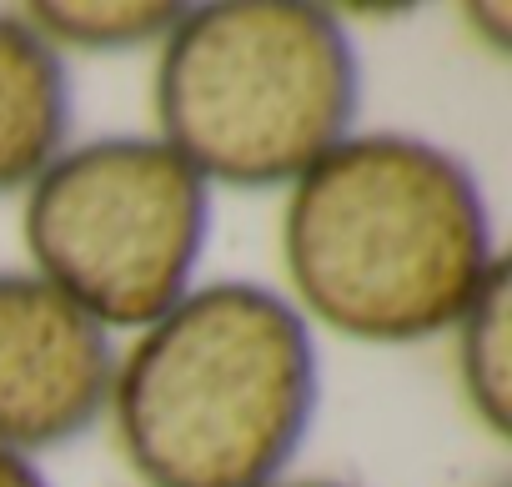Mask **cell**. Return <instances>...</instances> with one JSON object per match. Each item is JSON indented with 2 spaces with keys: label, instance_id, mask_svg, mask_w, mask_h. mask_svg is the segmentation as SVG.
I'll return each mask as SVG.
<instances>
[{
  "label": "cell",
  "instance_id": "cell-3",
  "mask_svg": "<svg viewBox=\"0 0 512 487\" xmlns=\"http://www.w3.org/2000/svg\"><path fill=\"white\" fill-rule=\"evenodd\" d=\"M156 136L206 181L287 191L357 131L362 56L312 0L181 6L151 81Z\"/></svg>",
  "mask_w": 512,
  "mask_h": 487
},
{
  "label": "cell",
  "instance_id": "cell-5",
  "mask_svg": "<svg viewBox=\"0 0 512 487\" xmlns=\"http://www.w3.org/2000/svg\"><path fill=\"white\" fill-rule=\"evenodd\" d=\"M116 342L36 272L0 267V447L36 457L101 427Z\"/></svg>",
  "mask_w": 512,
  "mask_h": 487
},
{
  "label": "cell",
  "instance_id": "cell-11",
  "mask_svg": "<svg viewBox=\"0 0 512 487\" xmlns=\"http://www.w3.org/2000/svg\"><path fill=\"white\" fill-rule=\"evenodd\" d=\"M272 487H352V482H337V477H282V482H272Z\"/></svg>",
  "mask_w": 512,
  "mask_h": 487
},
{
  "label": "cell",
  "instance_id": "cell-9",
  "mask_svg": "<svg viewBox=\"0 0 512 487\" xmlns=\"http://www.w3.org/2000/svg\"><path fill=\"white\" fill-rule=\"evenodd\" d=\"M467 26H472V36L487 41L492 56H507V46H512V11L507 6H467Z\"/></svg>",
  "mask_w": 512,
  "mask_h": 487
},
{
  "label": "cell",
  "instance_id": "cell-6",
  "mask_svg": "<svg viewBox=\"0 0 512 487\" xmlns=\"http://www.w3.org/2000/svg\"><path fill=\"white\" fill-rule=\"evenodd\" d=\"M76 86L56 46L21 11H0V196H26L31 181L71 146Z\"/></svg>",
  "mask_w": 512,
  "mask_h": 487
},
{
  "label": "cell",
  "instance_id": "cell-10",
  "mask_svg": "<svg viewBox=\"0 0 512 487\" xmlns=\"http://www.w3.org/2000/svg\"><path fill=\"white\" fill-rule=\"evenodd\" d=\"M0 487H51V482L36 467V457H21V452L0 447Z\"/></svg>",
  "mask_w": 512,
  "mask_h": 487
},
{
  "label": "cell",
  "instance_id": "cell-7",
  "mask_svg": "<svg viewBox=\"0 0 512 487\" xmlns=\"http://www.w3.org/2000/svg\"><path fill=\"white\" fill-rule=\"evenodd\" d=\"M457 347V387L467 397V412L492 432H512V277L507 262L487 277V287L472 297V307L452 327Z\"/></svg>",
  "mask_w": 512,
  "mask_h": 487
},
{
  "label": "cell",
  "instance_id": "cell-8",
  "mask_svg": "<svg viewBox=\"0 0 512 487\" xmlns=\"http://www.w3.org/2000/svg\"><path fill=\"white\" fill-rule=\"evenodd\" d=\"M181 6H156V0H36L21 6V21L66 51H86V56H116V51H141V46H161L176 26Z\"/></svg>",
  "mask_w": 512,
  "mask_h": 487
},
{
  "label": "cell",
  "instance_id": "cell-4",
  "mask_svg": "<svg viewBox=\"0 0 512 487\" xmlns=\"http://www.w3.org/2000/svg\"><path fill=\"white\" fill-rule=\"evenodd\" d=\"M31 272L106 332H141L191 287L211 236V186L161 136L71 141L26 191Z\"/></svg>",
  "mask_w": 512,
  "mask_h": 487
},
{
  "label": "cell",
  "instance_id": "cell-1",
  "mask_svg": "<svg viewBox=\"0 0 512 487\" xmlns=\"http://www.w3.org/2000/svg\"><path fill=\"white\" fill-rule=\"evenodd\" d=\"M502 262L477 171L427 136L352 131L287 186V302L347 342L452 332Z\"/></svg>",
  "mask_w": 512,
  "mask_h": 487
},
{
  "label": "cell",
  "instance_id": "cell-2",
  "mask_svg": "<svg viewBox=\"0 0 512 487\" xmlns=\"http://www.w3.org/2000/svg\"><path fill=\"white\" fill-rule=\"evenodd\" d=\"M312 322L267 282L191 287L116 357L111 427L146 487H272L312 437Z\"/></svg>",
  "mask_w": 512,
  "mask_h": 487
}]
</instances>
